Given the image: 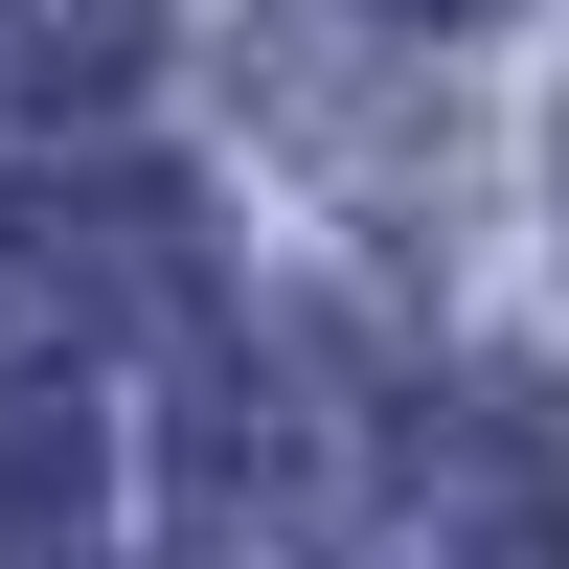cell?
<instances>
[{"instance_id":"2","label":"cell","mask_w":569,"mask_h":569,"mask_svg":"<svg viewBox=\"0 0 569 569\" xmlns=\"http://www.w3.org/2000/svg\"><path fill=\"white\" fill-rule=\"evenodd\" d=\"M456 569H569V525H547V501H525V525H479V547H456Z\"/></svg>"},{"instance_id":"1","label":"cell","mask_w":569,"mask_h":569,"mask_svg":"<svg viewBox=\"0 0 569 569\" xmlns=\"http://www.w3.org/2000/svg\"><path fill=\"white\" fill-rule=\"evenodd\" d=\"M0 297L23 319H206V273H182V206H69V182H46V206L0 228Z\"/></svg>"},{"instance_id":"3","label":"cell","mask_w":569,"mask_h":569,"mask_svg":"<svg viewBox=\"0 0 569 569\" xmlns=\"http://www.w3.org/2000/svg\"><path fill=\"white\" fill-rule=\"evenodd\" d=\"M410 23H479V0H410Z\"/></svg>"}]
</instances>
